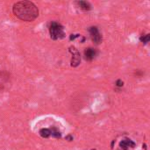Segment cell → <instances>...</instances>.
Returning <instances> with one entry per match:
<instances>
[{
	"label": "cell",
	"instance_id": "52a82bcc",
	"mask_svg": "<svg viewBox=\"0 0 150 150\" xmlns=\"http://www.w3.org/2000/svg\"><path fill=\"white\" fill-rule=\"evenodd\" d=\"M76 4L83 11H90L91 9V5L87 1H78L76 2Z\"/></svg>",
	"mask_w": 150,
	"mask_h": 150
},
{
	"label": "cell",
	"instance_id": "5b68a950",
	"mask_svg": "<svg viewBox=\"0 0 150 150\" xmlns=\"http://www.w3.org/2000/svg\"><path fill=\"white\" fill-rule=\"evenodd\" d=\"M97 50L95 48H92V47L85 48V50H84V58H85L86 61L90 62L97 56Z\"/></svg>",
	"mask_w": 150,
	"mask_h": 150
},
{
	"label": "cell",
	"instance_id": "ba28073f",
	"mask_svg": "<svg viewBox=\"0 0 150 150\" xmlns=\"http://www.w3.org/2000/svg\"><path fill=\"white\" fill-rule=\"evenodd\" d=\"M40 135L43 138H48L51 136V128H42L40 130Z\"/></svg>",
	"mask_w": 150,
	"mask_h": 150
},
{
	"label": "cell",
	"instance_id": "8992f818",
	"mask_svg": "<svg viewBox=\"0 0 150 150\" xmlns=\"http://www.w3.org/2000/svg\"><path fill=\"white\" fill-rule=\"evenodd\" d=\"M119 147L123 150H129V148H133L135 147V142L130 139H124L120 141Z\"/></svg>",
	"mask_w": 150,
	"mask_h": 150
},
{
	"label": "cell",
	"instance_id": "9c48e42d",
	"mask_svg": "<svg viewBox=\"0 0 150 150\" xmlns=\"http://www.w3.org/2000/svg\"><path fill=\"white\" fill-rule=\"evenodd\" d=\"M51 135L53 137H56V138H60L62 136L61 132L56 127H52L51 128Z\"/></svg>",
	"mask_w": 150,
	"mask_h": 150
},
{
	"label": "cell",
	"instance_id": "30bf717a",
	"mask_svg": "<svg viewBox=\"0 0 150 150\" xmlns=\"http://www.w3.org/2000/svg\"><path fill=\"white\" fill-rule=\"evenodd\" d=\"M149 40H150V34H146V35H143V36H141L140 38V40L142 42V43H144V44H147L148 41H149Z\"/></svg>",
	"mask_w": 150,
	"mask_h": 150
},
{
	"label": "cell",
	"instance_id": "3957f363",
	"mask_svg": "<svg viewBox=\"0 0 150 150\" xmlns=\"http://www.w3.org/2000/svg\"><path fill=\"white\" fill-rule=\"evenodd\" d=\"M89 32H90V38H91V40L98 45L102 42V35L101 33H99V30L97 26H91L89 28Z\"/></svg>",
	"mask_w": 150,
	"mask_h": 150
},
{
	"label": "cell",
	"instance_id": "7a4b0ae2",
	"mask_svg": "<svg viewBox=\"0 0 150 150\" xmlns=\"http://www.w3.org/2000/svg\"><path fill=\"white\" fill-rule=\"evenodd\" d=\"M49 33L51 39L54 40L63 39L65 37L63 26L56 21H52L49 24Z\"/></svg>",
	"mask_w": 150,
	"mask_h": 150
},
{
	"label": "cell",
	"instance_id": "6da1fadb",
	"mask_svg": "<svg viewBox=\"0 0 150 150\" xmlns=\"http://www.w3.org/2000/svg\"><path fill=\"white\" fill-rule=\"evenodd\" d=\"M13 14L20 20L31 22L36 19L39 16L38 7L30 1H19L13 5Z\"/></svg>",
	"mask_w": 150,
	"mask_h": 150
},
{
	"label": "cell",
	"instance_id": "8fae6325",
	"mask_svg": "<svg viewBox=\"0 0 150 150\" xmlns=\"http://www.w3.org/2000/svg\"><path fill=\"white\" fill-rule=\"evenodd\" d=\"M116 84H117V86H119V87H122L123 84H124V83H123V81H121L120 79H119V80L116 82Z\"/></svg>",
	"mask_w": 150,
	"mask_h": 150
},
{
	"label": "cell",
	"instance_id": "277c9868",
	"mask_svg": "<svg viewBox=\"0 0 150 150\" xmlns=\"http://www.w3.org/2000/svg\"><path fill=\"white\" fill-rule=\"evenodd\" d=\"M69 51L71 53L72 55V59H71V67H77L79 64H80V62H81V56H80V53L77 51V49L75 47H70Z\"/></svg>",
	"mask_w": 150,
	"mask_h": 150
}]
</instances>
